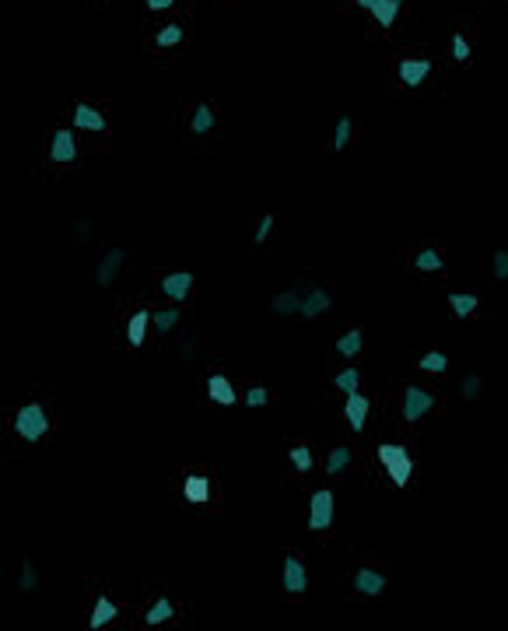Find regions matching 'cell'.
<instances>
[{"mask_svg":"<svg viewBox=\"0 0 508 631\" xmlns=\"http://www.w3.org/2000/svg\"><path fill=\"white\" fill-rule=\"evenodd\" d=\"M14 432L25 439V442H42L46 439V432H49V414H46V407L39 403V400H32V403H25L18 414H14Z\"/></svg>","mask_w":508,"mask_h":631,"instance_id":"cell-1","label":"cell"},{"mask_svg":"<svg viewBox=\"0 0 508 631\" xmlns=\"http://www.w3.org/2000/svg\"><path fill=\"white\" fill-rule=\"evenodd\" d=\"M375 456H379V463L386 466V473H389V480H393L397 488H406V484H410V477H413V459H410L406 446H400V442H382V446L375 449Z\"/></svg>","mask_w":508,"mask_h":631,"instance_id":"cell-2","label":"cell"},{"mask_svg":"<svg viewBox=\"0 0 508 631\" xmlns=\"http://www.w3.org/2000/svg\"><path fill=\"white\" fill-rule=\"evenodd\" d=\"M333 526V491L329 488H319L312 498H308V530L312 533H322Z\"/></svg>","mask_w":508,"mask_h":631,"instance_id":"cell-3","label":"cell"},{"mask_svg":"<svg viewBox=\"0 0 508 631\" xmlns=\"http://www.w3.org/2000/svg\"><path fill=\"white\" fill-rule=\"evenodd\" d=\"M49 162L53 165L78 162V137H74V130H67V126L53 130V137H49Z\"/></svg>","mask_w":508,"mask_h":631,"instance_id":"cell-4","label":"cell"},{"mask_svg":"<svg viewBox=\"0 0 508 631\" xmlns=\"http://www.w3.org/2000/svg\"><path fill=\"white\" fill-rule=\"evenodd\" d=\"M435 407V393L424 389V386H406L404 389V421H421L428 411Z\"/></svg>","mask_w":508,"mask_h":631,"instance_id":"cell-5","label":"cell"},{"mask_svg":"<svg viewBox=\"0 0 508 631\" xmlns=\"http://www.w3.org/2000/svg\"><path fill=\"white\" fill-rule=\"evenodd\" d=\"M281 582H284V593H291V596H302L305 589H308V572H305L302 558H295V554H288V558H284Z\"/></svg>","mask_w":508,"mask_h":631,"instance_id":"cell-6","label":"cell"},{"mask_svg":"<svg viewBox=\"0 0 508 631\" xmlns=\"http://www.w3.org/2000/svg\"><path fill=\"white\" fill-rule=\"evenodd\" d=\"M368 411H372V403H368V396L365 393H347V403H344V421L354 428V432H365V421H368Z\"/></svg>","mask_w":508,"mask_h":631,"instance_id":"cell-7","label":"cell"},{"mask_svg":"<svg viewBox=\"0 0 508 631\" xmlns=\"http://www.w3.org/2000/svg\"><path fill=\"white\" fill-rule=\"evenodd\" d=\"M428 74H431V60H424V57H404L400 60V81L406 88H421L428 81Z\"/></svg>","mask_w":508,"mask_h":631,"instance_id":"cell-8","label":"cell"},{"mask_svg":"<svg viewBox=\"0 0 508 631\" xmlns=\"http://www.w3.org/2000/svg\"><path fill=\"white\" fill-rule=\"evenodd\" d=\"M190 291H193V273L190 271H176V273H165V277H162V295H169L176 305L186 302Z\"/></svg>","mask_w":508,"mask_h":631,"instance_id":"cell-9","label":"cell"},{"mask_svg":"<svg viewBox=\"0 0 508 631\" xmlns=\"http://www.w3.org/2000/svg\"><path fill=\"white\" fill-rule=\"evenodd\" d=\"M123 264H126V253H123V249H109V253H105V256L99 260L95 281H99L102 288H109V284L116 281V273L123 271Z\"/></svg>","mask_w":508,"mask_h":631,"instance_id":"cell-10","label":"cell"},{"mask_svg":"<svg viewBox=\"0 0 508 631\" xmlns=\"http://www.w3.org/2000/svg\"><path fill=\"white\" fill-rule=\"evenodd\" d=\"M354 589H358L361 596H379V593L386 589V575L375 572V568H358V572H354Z\"/></svg>","mask_w":508,"mask_h":631,"instance_id":"cell-11","label":"cell"},{"mask_svg":"<svg viewBox=\"0 0 508 631\" xmlns=\"http://www.w3.org/2000/svg\"><path fill=\"white\" fill-rule=\"evenodd\" d=\"M207 396H210L214 403H221V407H231L238 393H235V386L228 382V375H217V372H214V375L207 379Z\"/></svg>","mask_w":508,"mask_h":631,"instance_id":"cell-12","label":"cell"},{"mask_svg":"<svg viewBox=\"0 0 508 631\" xmlns=\"http://www.w3.org/2000/svg\"><path fill=\"white\" fill-rule=\"evenodd\" d=\"M74 126H78V130H95V134H102V130H105V116H102L95 105L78 102V105H74Z\"/></svg>","mask_w":508,"mask_h":631,"instance_id":"cell-13","label":"cell"},{"mask_svg":"<svg viewBox=\"0 0 508 631\" xmlns=\"http://www.w3.org/2000/svg\"><path fill=\"white\" fill-rule=\"evenodd\" d=\"M183 495H186L190 505H207L210 502V480L203 473H190L186 484H183Z\"/></svg>","mask_w":508,"mask_h":631,"instance_id":"cell-14","label":"cell"},{"mask_svg":"<svg viewBox=\"0 0 508 631\" xmlns=\"http://www.w3.org/2000/svg\"><path fill=\"white\" fill-rule=\"evenodd\" d=\"M329 305H333L329 291L315 288V291H308V295L302 298V312H298V316H305V319H315V316H322V312H326Z\"/></svg>","mask_w":508,"mask_h":631,"instance_id":"cell-15","label":"cell"},{"mask_svg":"<svg viewBox=\"0 0 508 631\" xmlns=\"http://www.w3.org/2000/svg\"><path fill=\"white\" fill-rule=\"evenodd\" d=\"M147 326H151V312H147V309L133 312V319L126 323V341H130V348H140V344L147 341Z\"/></svg>","mask_w":508,"mask_h":631,"instance_id":"cell-16","label":"cell"},{"mask_svg":"<svg viewBox=\"0 0 508 631\" xmlns=\"http://www.w3.org/2000/svg\"><path fill=\"white\" fill-rule=\"evenodd\" d=\"M116 614H119V607H116L109 596H99V600H95V611H92V618H88V628L92 631L105 628L109 621H116Z\"/></svg>","mask_w":508,"mask_h":631,"instance_id":"cell-17","label":"cell"},{"mask_svg":"<svg viewBox=\"0 0 508 631\" xmlns=\"http://www.w3.org/2000/svg\"><path fill=\"white\" fill-rule=\"evenodd\" d=\"M176 618V607H172V600L169 596H158L151 607H147V614H144V625H165V621H172Z\"/></svg>","mask_w":508,"mask_h":631,"instance_id":"cell-18","label":"cell"},{"mask_svg":"<svg viewBox=\"0 0 508 631\" xmlns=\"http://www.w3.org/2000/svg\"><path fill=\"white\" fill-rule=\"evenodd\" d=\"M214 119H217V116H214V105H210V102H200V105L193 109L190 130H193L197 137H203V134H210V130H214Z\"/></svg>","mask_w":508,"mask_h":631,"instance_id":"cell-19","label":"cell"},{"mask_svg":"<svg viewBox=\"0 0 508 631\" xmlns=\"http://www.w3.org/2000/svg\"><path fill=\"white\" fill-rule=\"evenodd\" d=\"M477 305H480V298H477V295H470V291H456V295H449V309H452L459 319L473 316V312H477Z\"/></svg>","mask_w":508,"mask_h":631,"instance_id":"cell-20","label":"cell"},{"mask_svg":"<svg viewBox=\"0 0 508 631\" xmlns=\"http://www.w3.org/2000/svg\"><path fill=\"white\" fill-rule=\"evenodd\" d=\"M361 348H365V334L361 330H347V334L337 337V355H344V358L361 355Z\"/></svg>","mask_w":508,"mask_h":631,"instance_id":"cell-21","label":"cell"},{"mask_svg":"<svg viewBox=\"0 0 508 631\" xmlns=\"http://www.w3.org/2000/svg\"><path fill=\"white\" fill-rule=\"evenodd\" d=\"M413 267H417L421 273H438L442 267H445V260H442V253H438V249H431V246H428V249H421V253L413 256Z\"/></svg>","mask_w":508,"mask_h":631,"instance_id":"cell-22","label":"cell"},{"mask_svg":"<svg viewBox=\"0 0 508 631\" xmlns=\"http://www.w3.org/2000/svg\"><path fill=\"white\" fill-rule=\"evenodd\" d=\"M347 466H351V449H347V446H333L329 456H326V473H329V477H340Z\"/></svg>","mask_w":508,"mask_h":631,"instance_id":"cell-23","label":"cell"},{"mask_svg":"<svg viewBox=\"0 0 508 631\" xmlns=\"http://www.w3.org/2000/svg\"><path fill=\"white\" fill-rule=\"evenodd\" d=\"M274 312H277V316H295V312H302V295H298V291H281V295L274 298Z\"/></svg>","mask_w":508,"mask_h":631,"instance_id":"cell-24","label":"cell"},{"mask_svg":"<svg viewBox=\"0 0 508 631\" xmlns=\"http://www.w3.org/2000/svg\"><path fill=\"white\" fill-rule=\"evenodd\" d=\"M417 368H421V372H431V375H442V372L449 368V358H445L442 351H428V355L417 358Z\"/></svg>","mask_w":508,"mask_h":631,"instance_id":"cell-25","label":"cell"},{"mask_svg":"<svg viewBox=\"0 0 508 631\" xmlns=\"http://www.w3.org/2000/svg\"><path fill=\"white\" fill-rule=\"evenodd\" d=\"M351 134H354V123H351V116L344 112V116L337 119V130H333V151H344V148L351 144Z\"/></svg>","mask_w":508,"mask_h":631,"instance_id":"cell-26","label":"cell"},{"mask_svg":"<svg viewBox=\"0 0 508 631\" xmlns=\"http://www.w3.org/2000/svg\"><path fill=\"white\" fill-rule=\"evenodd\" d=\"M179 316H183L179 309H158V312L151 316V323H155V330H158V334L165 337V334H169V330H172V326L179 323Z\"/></svg>","mask_w":508,"mask_h":631,"instance_id":"cell-27","label":"cell"},{"mask_svg":"<svg viewBox=\"0 0 508 631\" xmlns=\"http://www.w3.org/2000/svg\"><path fill=\"white\" fill-rule=\"evenodd\" d=\"M333 386H337L340 393H354V389L361 386V372H358V368H344V372L333 375Z\"/></svg>","mask_w":508,"mask_h":631,"instance_id":"cell-28","label":"cell"},{"mask_svg":"<svg viewBox=\"0 0 508 631\" xmlns=\"http://www.w3.org/2000/svg\"><path fill=\"white\" fill-rule=\"evenodd\" d=\"M183 42V25H165L158 35H155V46L169 49V46H179Z\"/></svg>","mask_w":508,"mask_h":631,"instance_id":"cell-29","label":"cell"},{"mask_svg":"<svg viewBox=\"0 0 508 631\" xmlns=\"http://www.w3.org/2000/svg\"><path fill=\"white\" fill-rule=\"evenodd\" d=\"M397 11H400V4H393V0H379L372 14H375V21H379L382 28H389V25L397 21Z\"/></svg>","mask_w":508,"mask_h":631,"instance_id":"cell-30","label":"cell"},{"mask_svg":"<svg viewBox=\"0 0 508 631\" xmlns=\"http://www.w3.org/2000/svg\"><path fill=\"white\" fill-rule=\"evenodd\" d=\"M288 456H291V466H295L298 473H308V470H312V463H315V459H312V452H308V446H291Z\"/></svg>","mask_w":508,"mask_h":631,"instance_id":"cell-31","label":"cell"},{"mask_svg":"<svg viewBox=\"0 0 508 631\" xmlns=\"http://www.w3.org/2000/svg\"><path fill=\"white\" fill-rule=\"evenodd\" d=\"M452 60H459V64H466V60H470V39H466L463 32H456V35H452Z\"/></svg>","mask_w":508,"mask_h":631,"instance_id":"cell-32","label":"cell"},{"mask_svg":"<svg viewBox=\"0 0 508 631\" xmlns=\"http://www.w3.org/2000/svg\"><path fill=\"white\" fill-rule=\"evenodd\" d=\"M491 271L498 281H508V249H495V256H491Z\"/></svg>","mask_w":508,"mask_h":631,"instance_id":"cell-33","label":"cell"},{"mask_svg":"<svg viewBox=\"0 0 508 631\" xmlns=\"http://www.w3.org/2000/svg\"><path fill=\"white\" fill-rule=\"evenodd\" d=\"M480 389H484L480 375H466V379H463V389H459V393H463V400H477V396H480Z\"/></svg>","mask_w":508,"mask_h":631,"instance_id":"cell-34","label":"cell"},{"mask_svg":"<svg viewBox=\"0 0 508 631\" xmlns=\"http://www.w3.org/2000/svg\"><path fill=\"white\" fill-rule=\"evenodd\" d=\"M18 589H21V593H32V589H35V568H32V561H21V579H18Z\"/></svg>","mask_w":508,"mask_h":631,"instance_id":"cell-35","label":"cell"},{"mask_svg":"<svg viewBox=\"0 0 508 631\" xmlns=\"http://www.w3.org/2000/svg\"><path fill=\"white\" fill-rule=\"evenodd\" d=\"M270 232H274V214H263V218H260V228H256V246H263V242L270 239Z\"/></svg>","mask_w":508,"mask_h":631,"instance_id":"cell-36","label":"cell"},{"mask_svg":"<svg viewBox=\"0 0 508 631\" xmlns=\"http://www.w3.org/2000/svg\"><path fill=\"white\" fill-rule=\"evenodd\" d=\"M267 400H270V393H267L263 386H253V389L246 393V407H263Z\"/></svg>","mask_w":508,"mask_h":631,"instance_id":"cell-37","label":"cell"},{"mask_svg":"<svg viewBox=\"0 0 508 631\" xmlns=\"http://www.w3.org/2000/svg\"><path fill=\"white\" fill-rule=\"evenodd\" d=\"M144 4H147L151 11H165V7H172L176 0H144Z\"/></svg>","mask_w":508,"mask_h":631,"instance_id":"cell-38","label":"cell"},{"mask_svg":"<svg viewBox=\"0 0 508 631\" xmlns=\"http://www.w3.org/2000/svg\"><path fill=\"white\" fill-rule=\"evenodd\" d=\"M375 4H379V0H358V7H361V11H375Z\"/></svg>","mask_w":508,"mask_h":631,"instance_id":"cell-39","label":"cell"},{"mask_svg":"<svg viewBox=\"0 0 508 631\" xmlns=\"http://www.w3.org/2000/svg\"><path fill=\"white\" fill-rule=\"evenodd\" d=\"M393 4H400V7H404V0H393Z\"/></svg>","mask_w":508,"mask_h":631,"instance_id":"cell-40","label":"cell"}]
</instances>
